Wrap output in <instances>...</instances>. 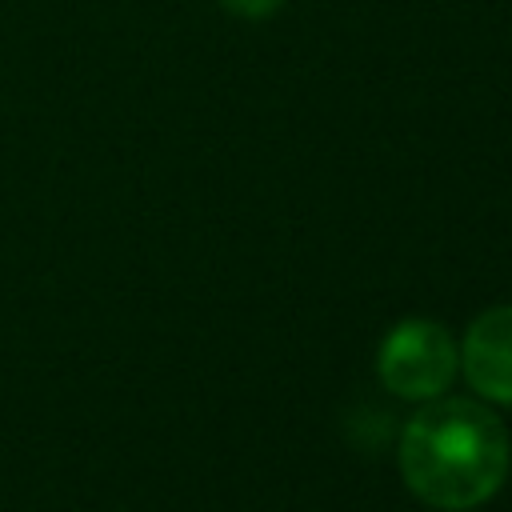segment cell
Listing matches in <instances>:
<instances>
[{"label": "cell", "mask_w": 512, "mask_h": 512, "mask_svg": "<svg viewBox=\"0 0 512 512\" xmlns=\"http://www.w3.org/2000/svg\"><path fill=\"white\" fill-rule=\"evenodd\" d=\"M400 472L428 508H476L508 472V432L500 416L476 400H432L404 424Z\"/></svg>", "instance_id": "1"}, {"label": "cell", "mask_w": 512, "mask_h": 512, "mask_svg": "<svg viewBox=\"0 0 512 512\" xmlns=\"http://www.w3.org/2000/svg\"><path fill=\"white\" fill-rule=\"evenodd\" d=\"M376 372L396 396L432 400L456 372V344L436 320H400L380 344Z\"/></svg>", "instance_id": "2"}, {"label": "cell", "mask_w": 512, "mask_h": 512, "mask_svg": "<svg viewBox=\"0 0 512 512\" xmlns=\"http://www.w3.org/2000/svg\"><path fill=\"white\" fill-rule=\"evenodd\" d=\"M456 356L464 364L468 384L484 400L512 404V304L480 312Z\"/></svg>", "instance_id": "3"}, {"label": "cell", "mask_w": 512, "mask_h": 512, "mask_svg": "<svg viewBox=\"0 0 512 512\" xmlns=\"http://www.w3.org/2000/svg\"><path fill=\"white\" fill-rule=\"evenodd\" d=\"M228 12H236V16H248V20H264V16H272L284 0H220Z\"/></svg>", "instance_id": "4"}]
</instances>
